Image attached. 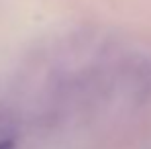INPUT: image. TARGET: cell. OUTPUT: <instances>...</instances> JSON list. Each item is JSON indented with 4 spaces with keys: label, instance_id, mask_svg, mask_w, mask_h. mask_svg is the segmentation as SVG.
<instances>
[{
    "label": "cell",
    "instance_id": "1",
    "mask_svg": "<svg viewBox=\"0 0 151 149\" xmlns=\"http://www.w3.org/2000/svg\"><path fill=\"white\" fill-rule=\"evenodd\" d=\"M0 149H14L12 141H0Z\"/></svg>",
    "mask_w": 151,
    "mask_h": 149
}]
</instances>
